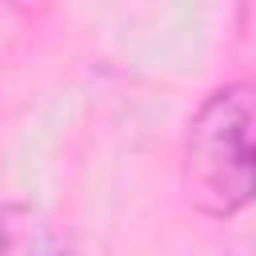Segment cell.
<instances>
[{"label": "cell", "mask_w": 256, "mask_h": 256, "mask_svg": "<svg viewBox=\"0 0 256 256\" xmlns=\"http://www.w3.org/2000/svg\"><path fill=\"white\" fill-rule=\"evenodd\" d=\"M180 180L208 220H232L256 200V80L212 88L188 116Z\"/></svg>", "instance_id": "1"}, {"label": "cell", "mask_w": 256, "mask_h": 256, "mask_svg": "<svg viewBox=\"0 0 256 256\" xmlns=\"http://www.w3.org/2000/svg\"><path fill=\"white\" fill-rule=\"evenodd\" d=\"M16 228V236H20V248L28 252V256H72V252H64V248H56L44 232H40V224L32 220V212L24 208V224H12Z\"/></svg>", "instance_id": "2"}]
</instances>
